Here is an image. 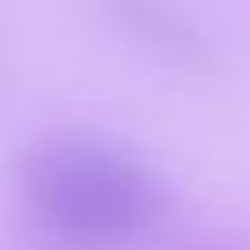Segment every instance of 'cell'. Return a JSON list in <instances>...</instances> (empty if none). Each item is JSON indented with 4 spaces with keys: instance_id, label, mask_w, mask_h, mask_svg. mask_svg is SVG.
Masks as SVG:
<instances>
[{
    "instance_id": "1",
    "label": "cell",
    "mask_w": 250,
    "mask_h": 250,
    "mask_svg": "<svg viewBox=\"0 0 250 250\" xmlns=\"http://www.w3.org/2000/svg\"><path fill=\"white\" fill-rule=\"evenodd\" d=\"M16 188L23 219L51 250H145L172 219L160 172L94 133L35 141L20 160Z\"/></svg>"
},
{
    "instance_id": "2",
    "label": "cell",
    "mask_w": 250,
    "mask_h": 250,
    "mask_svg": "<svg viewBox=\"0 0 250 250\" xmlns=\"http://www.w3.org/2000/svg\"><path fill=\"white\" fill-rule=\"evenodd\" d=\"M105 23H113L129 43L156 55L168 66L207 70L215 62V43L168 0H86Z\"/></svg>"
},
{
    "instance_id": "3",
    "label": "cell",
    "mask_w": 250,
    "mask_h": 250,
    "mask_svg": "<svg viewBox=\"0 0 250 250\" xmlns=\"http://www.w3.org/2000/svg\"><path fill=\"white\" fill-rule=\"evenodd\" d=\"M188 250H242V246H234V242H195Z\"/></svg>"
}]
</instances>
